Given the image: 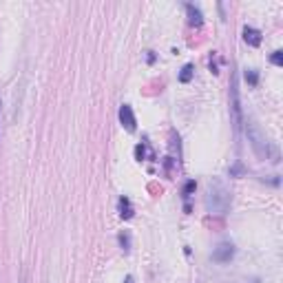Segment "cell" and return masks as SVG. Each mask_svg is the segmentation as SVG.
Listing matches in <instances>:
<instances>
[{
  "label": "cell",
  "instance_id": "6da1fadb",
  "mask_svg": "<svg viewBox=\"0 0 283 283\" xmlns=\"http://www.w3.org/2000/svg\"><path fill=\"white\" fill-rule=\"evenodd\" d=\"M230 190L228 186L221 182L219 177H213L206 186V197H204V204H206V210L210 215H226L228 208H230Z\"/></svg>",
  "mask_w": 283,
  "mask_h": 283
},
{
  "label": "cell",
  "instance_id": "7a4b0ae2",
  "mask_svg": "<svg viewBox=\"0 0 283 283\" xmlns=\"http://www.w3.org/2000/svg\"><path fill=\"white\" fill-rule=\"evenodd\" d=\"M246 135H248V142H250L252 150L257 153V157L268 159L270 155H272V161H274V164L279 161V153H276V148L268 142L266 133L259 129L257 122H252V119H248V122H246Z\"/></svg>",
  "mask_w": 283,
  "mask_h": 283
},
{
  "label": "cell",
  "instance_id": "3957f363",
  "mask_svg": "<svg viewBox=\"0 0 283 283\" xmlns=\"http://www.w3.org/2000/svg\"><path fill=\"white\" fill-rule=\"evenodd\" d=\"M230 119H232L234 131L241 129L244 113H241V102H239V82H237V75L234 73L230 77Z\"/></svg>",
  "mask_w": 283,
  "mask_h": 283
},
{
  "label": "cell",
  "instance_id": "277c9868",
  "mask_svg": "<svg viewBox=\"0 0 283 283\" xmlns=\"http://www.w3.org/2000/svg\"><path fill=\"white\" fill-rule=\"evenodd\" d=\"M117 115H119V124H122L129 133H135L137 119H135V113H133V108H131V104H122V106H119Z\"/></svg>",
  "mask_w": 283,
  "mask_h": 283
},
{
  "label": "cell",
  "instance_id": "5b68a950",
  "mask_svg": "<svg viewBox=\"0 0 283 283\" xmlns=\"http://www.w3.org/2000/svg\"><path fill=\"white\" fill-rule=\"evenodd\" d=\"M232 257H234V246H232L230 241L219 244V246H217V248L213 250V261H215V263H228Z\"/></svg>",
  "mask_w": 283,
  "mask_h": 283
},
{
  "label": "cell",
  "instance_id": "8992f818",
  "mask_svg": "<svg viewBox=\"0 0 283 283\" xmlns=\"http://www.w3.org/2000/svg\"><path fill=\"white\" fill-rule=\"evenodd\" d=\"M186 14H188V22L192 27H201L204 25V14L197 5L192 3H186Z\"/></svg>",
  "mask_w": 283,
  "mask_h": 283
},
{
  "label": "cell",
  "instance_id": "52a82bcc",
  "mask_svg": "<svg viewBox=\"0 0 283 283\" xmlns=\"http://www.w3.org/2000/svg\"><path fill=\"white\" fill-rule=\"evenodd\" d=\"M117 210H119V217L122 219H131V217L135 215V208H133V204H131L129 197H119V201H117Z\"/></svg>",
  "mask_w": 283,
  "mask_h": 283
},
{
  "label": "cell",
  "instance_id": "ba28073f",
  "mask_svg": "<svg viewBox=\"0 0 283 283\" xmlns=\"http://www.w3.org/2000/svg\"><path fill=\"white\" fill-rule=\"evenodd\" d=\"M244 40H246V45H250V47H259L261 45V31L255 27H244Z\"/></svg>",
  "mask_w": 283,
  "mask_h": 283
},
{
  "label": "cell",
  "instance_id": "9c48e42d",
  "mask_svg": "<svg viewBox=\"0 0 283 283\" xmlns=\"http://www.w3.org/2000/svg\"><path fill=\"white\" fill-rule=\"evenodd\" d=\"M135 157L140 159V161L146 159V157L148 159H155V153H153V148H150L146 142H142V144H137V146H135Z\"/></svg>",
  "mask_w": 283,
  "mask_h": 283
},
{
  "label": "cell",
  "instance_id": "30bf717a",
  "mask_svg": "<svg viewBox=\"0 0 283 283\" xmlns=\"http://www.w3.org/2000/svg\"><path fill=\"white\" fill-rule=\"evenodd\" d=\"M192 73H195V67H192V64H184V69L179 71V82L188 84L192 80Z\"/></svg>",
  "mask_w": 283,
  "mask_h": 283
},
{
  "label": "cell",
  "instance_id": "8fae6325",
  "mask_svg": "<svg viewBox=\"0 0 283 283\" xmlns=\"http://www.w3.org/2000/svg\"><path fill=\"white\" fill-rule=\"evenodd\" d=\"M117 241H119V248H122L124 252L131 250V234L129 232H119L117 234Z\"/></svg>",
  "mask_w": 283,
  "mask_h": 283
},
{
  "label": "cell",
  "instance_id": "7c38bea8",
  "mask_svg": "<svg viewBox=\"0 0 283 283\" xmlns=\"http://www.w3.org/2000/svg\"><path fill=\"white\" fill-rule=\"evenodd\" d=\"M246 82H248L250 87H257V84H259V73H257L255 69H248V71H246Z\"/></svg>",
  "mask_w": 283,
  "mask_h": 283
},
{
  "label": "cell",
  "instance_id": "4fadbf2b",
  "mask_svg": "<svg viewBox=\"0 0 283 283\" xmlns=\"http://www.w3.org/2000/svg\"><path fill=\"white\" fill-rule=\"evenodd\" d=\"M270 62L274 64V67H283V51L281 49H276L272 56H270Z\"/></svg>",
  "mask_w": 283,
  "mask_h": 283
},
{
  "label": "cell",
  "instance_id": "5bb4252c",
  "mask_svg": "<svg viewBox=\"0 0 283 283\" xmlns=\"http://www.w3.org/2000/svg\"><path fill=\"white\" fill-rule=\"evenodd\" d=\"M228 173H230V177H239V175H244V164H241V161H237V164H234Z\"/></svg>",
  "mask_w": 283,
  "mask_h": 283
},
{
  "label": "cell",
  "instance_id": "9a60e30c",
  "mask_svg": "<svg viewBox=\"0 0 283 283\" xmlns=\"http://www.w3.org/2000/svg\"><path fill=\"white\" fill-rule=\"evenodd\" d=\"M195 188H197V184L192 182V179H190V182H186V186H184V199H188V197L192 195V190H195Z\"/></svg>",
  "mask_w": 283,
  "mask_h": 283
},
{
  "label": "cell",
  "instance_id": "2e32d148",
  "mask_svg": "<svg viewBox=\"0 0 283 283\" xmlns=\"http://www.w3.org/2000/svg\"><path fill=\"white\" fill-rule=\"evenodd\" d=\"M124 283H135V279H133V276L129 274V276H126V279H124Z\"/></svg>",
  "mask_w": 283,
  "mask_h": 283
},
{
  "label": "cell",
  "instance_id": "e0dca14e",
  "mask_svg": "<svg viewBox=\"0 0 283 283\" xmlns=\"http://www.w3.org/2000/svg\"><path fill=\"white\" fill-rule=\"evenodd\" d=\"M0 113H3V102H0Z\"/></svg>",
  "mask_w": 283,
  "mask_h": 283
},
{
  "label": "cell",
  "instance_id": "ac0fdd59",
  "mask_svg": "<svg viewBox=\"0 0 283 283\" xmlns=\"http://www.w3.org/2000/svg\"><path fill=\"white\" fill-rule=\"evenodd\" d=\"M20 283H25V276H22V279H20Z\"/></svg>",
  "mask_w": 283,
  "mask_h": 283
}]
</instances>
